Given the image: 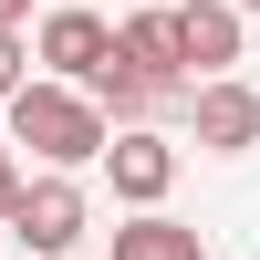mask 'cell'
<instances>
[{
  "instance_id": "obj_11",
  "label": "cell",
  "mask_w": 260,
  "mask_h": 260,
  "mask_svg": "<svg viewBox=\"0 0 260 260\" xmlns=\"http://www.w3.org/2000/svg\"><path fill=\"white\" fill-rule=\"evenodd\" d=\"M21 187H31V177H21L11 156H0V229H11V208H21Z\"/></svg>"
},
{
  "instance_id": "obj_6",
  "label": "cell",
  "mask_w": 260,
  "mask_h": 260,
  "mask_svg": "<svg viewBox=\"0 0 260 260\" xmlns=\"http://www.w3.org/2000/svg\"><path fill=\"white\" fill-rule=\"evenodd\" d=\"M177 52L198 83H229V62H240V11L229 0H177Z\"/></svg>"
},
{
  "instance_id": "obj_4",
  "label": "cell",
  "mask_w": 260,
  "mask_h": 260,
  "mask_svg": "<svg viewBox=\"0 0 260 260\" xmlns=\"http://www.w3.org/2000/svg\"><path fill=\"white\" fill-rule=\"evenodd\" d=\"M187 125H198L208 156H240V146H260V94L240 73H229V83H187Z\"/></svg>"
},
{
  "instance_id": "obj_12",
  "label": "cell",
  "mask_w": 260,
  "mask_h": 260,
  "mask_svg": "<svg viewBox=\"0 0 260 260\" xmlns=\"http://www.w3.org/2000/svg\"><path fill=\"white\" fill-rule=\"evenodd\" d=\"M21 21H31V0H0V31H21Z\"/></svg>"
},
{
  "instance_id": "obj_14",
  "label": "cell",
  "mask_w": 260,
  "mask_h": 260,
  "mask_svg": "<svg viewBox=\"0 0 260 260\" xmlns=\"http://www.w3.org/2000/svg\"><path fill=\"white\" fill-rule=\"evenodd\" d=\"M146 11H167V0H146Z\"/></svg>"
},
{
  "instance_id": "obj_2",
  "label": "cell",
  "mask_w": 260,
  "mask_h": 260,
  "mask_svg": "<svg viewBox=\"0 0 260 260\" xmlns=\"http://www.w3.org/2000/svg\"><path fill=\"white\" fill-rule=\"evenodd\" d=\"M11 240L42 250V260H62V250L83 240V187H73V177H31L21 208H11Z\"/></svg>"
},
{
  "instance_id": "obj_10",
  "label": "cell",
  "mask_w": 260,
  "mask_h": 260,
  "mask_svg": "<svg viewBox=\"0 0 260 260\" xmlns=\"http://www.w3.org/2000/svg\"><path fill=\"white\" fill-rule=\"evenodd\" d=\"M21 83H31V42H21V31H0V104H11Z\"/></svg>"
},
{
  "instance_id": "obj_9",
  "label": "cell",
  "mask_w": 260,
  "mask_h": 260,
  "mask_svg": "<svg viewBox=\"0 0 260 260\" xmlns=\"http://www.w3.org/2000/svg\"><path fill=\"white\" fill-rule=\"evenodd\" d=\"M83 94H94V115H156V104H167V94H156V83H146V73H136V62H125V52H115V62H104V73H94V83H83Z\"/></svg>"
},
{
  "instance_id": "obj_13",
  "label": "cell",
  "mask_w": 260,
  "mask_h": 260,
  "mask_svg": "<svg viewBox=\"0 0 260 260\" xmlns=\"http://www.w3.org/2000/svg\"><path fill=\"white\" fill-rule=\"evenodd\" d=\"M229 11H260V0H229Z\"/></svg>"
},
{
  "instance_id": "obj_3",
  "label": "cell",
  "mask_w": 260,
  "mask_h": 260,
  "mask_svg": "<svg viewBox=\"0 0 260 260\" xmlns=\"http://www.w3.org/2000/svg\"><path fill=\"white\" fill-rule=\"evenodd\" d=\"M104 177H115V198H136V219L177 187V146L146 136V125H115V146H104Z\"/></svg>"
},
{
  "instance_id": "obj_8",
  "label": "cell",
  "mask_w": 260,
  "mask_h": 260,
  "mask_svg": "<svg viewBox=\"0 0 260 260\" xmlns=\"http://www.w3.org/2000/svg\"><path fill=\"white\" fill-rule=\"evenodd\" d=\"M115 260H198V229L167 219V208H146V219H125V229H115Z\"/></svg>"
},
{
  "instance_id": "obj_5",
  "label": "cell",
  "mask_w": 260,
  "mask_h": 260,
  "mask_svg": "<svg viewBox=\"0 0 260 260\" xmlns=\"http://www.w3.org/2000/svg\"><path fill=\"white\" fill-rule=\"evenodd\" d=\"M31 62H52V83H94L104 62H115V31H104L94 11H52L31 42Z\"/></svg>"
},
{
  "instance_id": "obj_1",
  "label": "cell",
  "mask_w": 260,
  "mask_h": 260,
  "mask_svg": "<svg viewBox=\"0 0 260 260\" xmlns=\"http://www.w3.org/2000/svg\"><path fill=\"white\" fill-rule=\"evenodd\" d=\"M11 146H31L42 167H94L104 146H115V125L94 115V94H73V83H21L11 94Z\"/></svg>"
},
{
  "instance_id": "obj_7",
  "label": "cell",
  "mask_w": 260,
  "mask_h": 260,
  "mask_svg": "<svg viewBox=\"0 0 260 260\" xmlns=\"http://www.w3.org/2000/svg\"><path fill=\"white\" fill-rule=\"evenodd\" d=\"M115 52L136 62V73L156 83V94H177V83H187V52H177V11H136V21L115 31Z\"/></svg>"
}]
</instances>
